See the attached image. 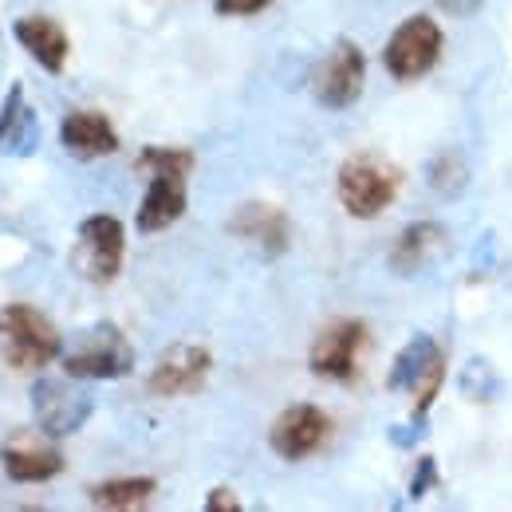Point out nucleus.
I'll return each instance as SVG.
<instances>
[{
	"mask_svg": "<svg viewBox=\"0 0 512 512\" xmlns=\"http://www.w3.org/2000/svg\"><path fill=\"white\" fill-rule=\"evenodd\" d=\"M363 83H367V60H363L359 44H351V40H335V48L323 56V64L312 75L316 99L331 111L351 107L363 95Z\"/></svg>",
	"mask_w": 512,
	"mask_h": 512,
	"instance_id": "8",
	"label": "nucleus"
},
{
	"mask_svg": "<svg viewBox=\"0 0 512 512\" xmlns=\"http://www.w3.org/2000/svg\"><path fill=\"white\" fill-rule=\"evenodd\" d=\"M60 142L71 158H107L119 150V130L111 127V119L103 111H71L60 123Z\"/></svg>",
	"mask_w": 512,
	"mask_h": 512,
	"instance_id": "14",
	"label": "nucleus"
},
{
	"mask_svg": "<svg viewBox=\"0 0 512 512\" xmlns=\"http://www.w3.org/2000/svg\"><path fill=\"white\" fill-rule=\"evenodd\" d=\"M363 343H367V323L363 320H331L308 351L312 375L331 379V383H351Z\"/></svg>",
	"mask_w": 512,
	"mask_h": 512,
	"instance_id": "9",
	"label": "nucleus"
},
{
	"mask_svg": "<svg viewBox=\"0 0 512 512\" xmlns=\"http://www.w3.org/2000/svg\"><path fill=\"white\" fill-rule=\"evenodd\" d=\"M237 509H241V501H237L233 489H213L205 497V512H237Z\"/></svg>",
	"mask_w": 512,
	"mask_h": 512,
	"instance_id": "23",
	"label": "nucleus"
},
{
	"mask_svg": "<svg viewBox=\"0 0 512 512\" xmlns=\"http://www.w3.org/2000/svg\"><path fill=\"white\" fill-rule=\"evenodd\" d=\"M438 56H442V28L430 16H410L390 32L383 64L398 83H410L438 64Z\"/></svg>",
	"mask_w": 512,
	"mask_h": 512,
	"instance_id": "6",
	"label": "nucleus"
},
{
	"mask_svg": "<svg viewBox=\"0 0 512 512\" xmlns=\"http://www.w3.org/2000/svg\"><path fill=\"white\" fill-rule=\"evenodd\" d=\"M134 170L150 178L138 217H134L138 233L170 229L186 213V178L193 170V154L182 146H146L134 158Z\"/></svg>",
	"mask_w": 512,
	"mask_h": 512,
	"instance_id": "1",
	"label": "nucleus"
},
{
	"mask_svg": "<svg viewBox=\"0 0 512 512\" xmlns=\"http://www.w3.org/2000/svg\"><path fill=\"white\" fill-rule=\"evenodd\" d=\"M327 434H331V418L323 414L320 406L300 402V406H288L272 422L268 446H272L276 457H284V461H304V457H312L327 442Z\"/></svg>",
	"mask_w": 512,
	"mask_h": 512,
	"instance_id": "10",
	"label": "nucleus"
},
{
	"mask_svg": "<svg viewBox=\"0 0 512 512\" xmlns=\"http://www.w3.org/2000/svg\"><path fill=\"white\" fill-rule=\"evenodd\" d=\"M272 0H213V12L217 16H256L264 12Z\"/></svg>",
	"mask_w": 512,
	"mask_h": 512,
	"instance_id": "22",
	"label": "nucleus"
},
{
	"mask_svg": "<svg viewBox=\"0 0 512 512\" xmlns=\"http://www.w3.org/2000/svg\"><path fill=\"white\" fill-rule=\"evenodd\" d=\"M229 233L241 237V241H249L260 256H280V253H288L292 225H288L284 209L264 205V201H249V205H241V209L229 217Z\"/></svg>",
	"mask_w": 512,
	"mask_h": 512,
	"instance_id": "13",
	"label": "nucleus"
},
{
	"mask_svg": "<svg viewBox=\"0 0 512 512\" xmlns=\"http://www.w3.org/2000/svg\"><path fill=\"white\" fill-rule=\"evenodd\" d=\"M123 253H127V233L123 221L111 213H95L79 225L75 233V249H71V268L91 280V284H111L123 268Z\"/></svg>",
	"mask_w": 512,
	"mask_h": 512,
	"instance_id": "5",
	"label": "nucleus"
},
{
	"mask_svg": "<svg viewBox=\"0 0 512 512\" xmlns=\"http://www.w3.org/2000/svg\"><path fill=\"white\" fill-rule=\"evenodd\" d=\"M64 351L56 323L32 304L0 308V363L8 371H44Z\"/></svg>",
	"mask_w": 512,
	"mask_h": 512,
	"instance_id": "2",
	"label": "nucleus"
},
{
	"mask_svg": "<svg viewBox=\"0 0 512 512\" xmlns=\"http://www.w3.org/2000/svg\"><path fill=\"white\" fill-rule=\"evenodd\" d=\"M209 371H213V355L205 351V347H197V343H178V347H170L158 363H154V371H150V394H158V398H178V394H197L205 379H209Z\"/></svg>",
	"mask_w": 512,
	"mask_h": 512,
	"instance_id": "11",
	"label": "nucleus"
},
{
	"mask_svg": "<svg viewBox=\"0 0 512 512\" xmlns=\"http://www.w3.org/2000/svg\"><path fill=\"white\" fill-rule=\"evenodd\" d=\"M398 190H402V170L390 166L379 154H355L339 166V182H335L339 205L359 221L379 217L398 197Z\"/></svg>",
	"mask_w": 512,
	"mask_h": 512,
	"instance_id": "3",
	"label": "nucleus"
},
{
	"mask_svg": "<svg viewBox=\"0 0 512 512\" xmlns=\"http://www.w3.org/2000/svg\"><path fill=\"white\" fill-rule=\"evenodd\" d=\"M40 142V123L24 99V87L12 83L0 107V150L4 154H32Z\"/></svg>",
	"mask_w": 512,
	"mask_h": 512,
	"instance_id": "16",
	"label": "nucleus"
},
{
	"mask_svg": "<svg viewBox=\"0 0 512 512\" xmlns=\"http://www.w3.org/2000/svg\"><path fill=\"white\" fill-rule=\"evenodd\" d=\"M434 477H438V473H434V457H422V461H418V473H414L410 493H414V497H422V493H426V485H434Z\"/></svg>",
	"mask_w": 512,
	"mask_h": 512,
	"instance_id": "24",
	"label": "nucleus"
},
{
	"mask_svg": "<svg viewBox=\"0 0 512 512\" xmlns=\"http://www.w3.org/2000/svg\"><path fill=\"white\" fill-rule=\"evenodd\" d=\"M442 351H438V343L430 339V335H414L398 355H394V367H390V375H386V386L390 390H414V383L426 375V367L438 359Z\"/></svg>",
	"mask_w": 512,
	"mask_h": 512,
	"instance_id": "18",
	"label": "nucleus"
},
{
	"mask_svg": "<svg viewBox=\"0 0 512 512\" xmlns=\"http://www.w3.org/2000/svg\"><path fill=\"white\" fill-rule=\"evenodd\" d=\"M442 379H446V363H442V355L426 367V375L414 383V418H422L430 406H434V398H438V390H442Z\"/></svg>",
	"mask_w": 512,
	"mask_h": 512,
	"instance_id": "20",
	"label": "nucleus"
},
{
	"mask_svg": "<svg viewBox=\"0 0 512 512\" xmlns=\"http://www.w3.org/2000/svg\"><path fill=\"white\" fill-rule=\"evenodd\" d=\"M434 190L446 193V197H453V193L465 186V166H461V158L457 154H442L438 162H434Z\"/></svg>",
	"mask_w": 512,
	"mask_h": 512,
	"instance_id": "21",
	"label": "nucleus"
},
{
	"mask_svg": "<svg viewBox=\"0 0 512 512\" xmlns=\"http://www.w3.org/2000/svg\"><path fill=\"white\" fill-rule=\"evenodd\" d=\"M12 32H16L20 48L44 67V71H52V75L64 71L71 44H67V32L52 16H20V20L12 24Z\"/></svg>",
	"mask_w": 512,
	"mask_h": 512,
	"instance_id": "15",
	"label": "nucleus"
},
{
	"mask_svg": "<svg viewBox=\"0 0 512 512\" xmlns=\"http://www.w3.org/2000/svg\"><path fill=\"white\" fill-rule=\"evenodd\" d=\"M64 371L79 383L127 379L134 371V347L115 323H95L79 335V343L64 355Z\"/></svg>",
	"mask_w": 512,
	"mask_h": 512,
	"instance_id": "4",
	"label": "nucleus"
},
{
	"mask_svg": "<svg viewBox=\"0 0 512 512\" xmlns=\"http://www.w3.org/2000/svg\"><path fill=\"white\" fill-rule=\"evenodd\" d=\"M79 379H40L32 386V414L44 438H67L75 430H83V422L91 418L95 402L83 386H75Z\"/></svg>",
	"mask_w": 512,
	"mask_h": 512,
	"instance_id": "7",
	"label": "nucleus"
},
{
	"mask_svg": "<svg viewBox=\"0 0 512 512\" xmlns=\"http://www.w3.org/2000/svg\"><path fill=\"white\" fill-rule=\"evenodd\" d=\"M442 229L434 225V221H418V225H410L402 237H398V245L390 249V268L394 272H402V276H414L430 256L442 249Z\"/></svg>",
	"mask_w": 512,
	"mask_h": 512,
	"instance_id": "17",
	"label": "nucleus"
},
{
	"mask_svg": "<svg viewBox=\"0 0 512 512\" xmlns=\"http://www.w3.org/2000/svg\"><path fill=\"white\" fill-rule=\"evenodd\" d=\"M158 493L154 477H111L91 485V505L95 509H138Z\"/></svg>",
	"mask_w": 512,
	"mask_h": 512,
	"instance_id": "19",
	"label": "nucleus"
},
{
	"mask_svg": "<svg viewBox=\"0 0 512 512\" xmlns=\"http://www.w3.org/2000/svg\"><path fill=\"white\" fill-rule=\"evenodd\" d=\"M0 465L16 485H44L64 473V453L44 446L36 434H16L0 446Z\"/></svg>",
	"mask_w": 512,
	"mask_h": 512,
	"instance_id": "12",
	"label": "nucleus"
}]
</instances>
